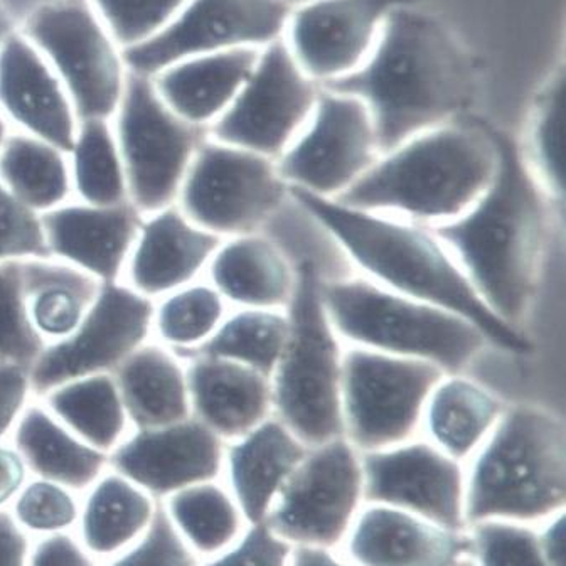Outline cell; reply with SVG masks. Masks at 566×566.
Segmentation results:
<instances>
[{"mask_svg":"<svg viewBox=\"0 0 566 566\" xmlns=\"http://www.w3.org/2000/svg\"><path fill=\"white\" fill-rule=\"evenodd\" d=\"M289 14L282 0H188L163 31L122 56L128 71L153 78L188 57L237 48L262 50L282 40Z\"/></svg>","mask_w":566,"mask_h":566,"instance_id":"9a60e30c","label":"cell"},{"mask_svg":"<svg viewBox=\"0 0 566 566\" xmlns=\"http://www.w3.org/2000/svg\"><path fill=\"white\" fill-rule=\"evenodd\" d=\"M291 333L272 375L273 417L307 447L344 437L340 382L346 344L334 329L323 301V279L302 262L287 307Z\"/></svg>","mask_w":566,"mask_h":566,"instance_id":"52a82bcc","label":"cell"},{"mask_svg":"<svg viewBox=\"0 0 566 566\" xmlns=\"http://www.w3.org/2000/svg\"><path fill=\"white\" fill-rule=\"evenodd\" d=\"M221 238L174 205L142 220L122 282L150 301L205 279Z\"/></svg>","mask_w":566,"mask_h":566,"instance_id":"7402d4cb","label":"cell"},{"mask_svg":"<svg viewBox=\"0 0 566 566\" xmlns=\"http://www.w3.org/2000/svg\"><path fill=\"white\" fill-rule=\"evenodd\" d=\"M22 262L0 263V365L31 369L46 343L29 318Z\"/></svg>","mask_w":566,"mask_h":566,"instance_id":"ab89813d","label":"cell"},{"mask_svg":"<svg viewBox=\"0 0 566 566\" xmlns=\"http://www.w3.org/2000/svg\"><path fill=\"white\" fill-rule=\"evenodd\" d=\"M14 514L25 530L56 535L75 524L78 506L70 489L38 479L15 495Z\"/></svg>","mask_w":566,"mask_h":566,"instance_id":"7bdbcfd3","label":"cell"},{"mask_svg":"<svg viewBox=\"0 0 566 566\" xmlns=\"http://www.w3.org/2000/svg\"><path fill=\"white\" fill-rule=\"evenodd\" d=\"M227 442L195 417L159 429L132 430L108 465L156 497L214 482L224 469Z\"/></svg>","mask_w":566,"mask_h":566,"instance_id":"d6986e66","label":"cell"},{"mask_svg":"<svg viewBox=\"0 0 566 566\" xmlns=\"http://www.w3.org/2000/svg\"><path fill=\"white\" fill-rule=\"evenodd\" d=\"M11 442L28 471L70 491L93 488L108 468V453L83 442L38 398L19 418Z\"/></svg>","mask_w":566,"mask_h":566,"instance_id":"f546056e","label":"cell"},{"mask_svg":"<svg viewBox=\"0 0 566 566\" xmlns=\"http://www.w3.org/2000/svg\"><path fill=\"white\" fill-rule=\"evenodd\" d=\"M506 408L491 389L465 373H446L424 405L420 430L424 439L462 464L484 446Z\"/></svg>","mask_w":566,"mask_h":566,"instance_id":"83f0119b","label":"cell"},{"mask_svg":"<svg viewBox=\"0 0 566 566\" xmlns=\"http://www.w3.org/2000/svg\"><path fill=\"white\" fill-rule=\"evenodd\" d=\"M365 500L415 514L449 531L464 523L465 472L429 440L361 453Z\"/></svg>","mask_w":566,"mask_h":566,"instance_id":"e0dca14e","label":"cell"},{"mask_svg":"<svg viewBox=\"0 0 566 566\" xmlns=\"http://www.w3.org/2000/svg\"><path fill=\"white\" fill-rule=\"evenodd\" d=\"M170 520L182 538L202 555H217L240 535V507L214 482L191 485L169 495Z\"/></svg>","mask_w":566,"mask_h":566,"instance_id":"74e56055","label":"cell"},{"mask_svg":"<svg viewBox=\"0 0 566 566\" xmlns=\"http://www.w3.org/2000/svg\"><path fill=\"white\" fill-rule=\"evenodd\" d=\"M71 432L111 455L132 432L114 375L73 379L38 398Z\"/></svg>","mask_w":566,"mask_h":566,"instance_id":"1f68e13d","label":"cell"},{"mask_svg":"<svg viewBox=\"0 0 566 566\" xmlns=\"http://www.w3.org/2000/svg\"><path fill=\"white\" fill-rule=\"evenodd\" d=\"M25 475H28V468L18 450L12 447V443L11 446L6 442L0 443V506L14 500L21 492Z\"/></svg>","mask_w":566,"mask_h":566,"instance_id":"681fc988","label":"cell"},{"mask_svg":"<svg viewBox=\"0 0 566 566\" xmlns=\"http://www.w3.org/2000/svg\"><path fill=\"white\" fill-rule=\"evenodd\" d=\"M205 279L233 308L285 311L294 297L297 269L259 231L221 241Z\"/></svg>","mask_w":566,"mask_h":566,"instance_id":"484cf974","label":"cell"},{"mask_svg":"<svg viewBox=\"0 0 566 566\" xmlns=\"http://www.w3.org/2000/svg\"><path fill=\"white\" fill-rule=\"evenodd\" d=\"M12 130H14V128H12V125L9 124V120L4 117V114L0 112V150H2V147H4L6 140H8V137L11 135Z\"/></svg>","mask_w":566,"mask_h":566,"instance_id":"11a10c76","label":"cell"},{"mask_svg":"<svg viewBox=\"0 0 566 566\" xmlns=\"http://www.w3.org/2000/svg\"><path fill=\"white\" fill-rule=\"evenodd\" d=\"M381 156L368 106L346 93L323 88L297 137L276 159L295 191L339 199Z\"/></svg>","mask_w":566,"mask_h":566,"instance_id":"4fadbf2b","label":"cell"},{"mask_svg":"<svg viewBox=\"0 0 566 566\" xmlns=\"http://www.w3.org/2000/svg\"><path fill=\"white\" fill-rule=\"evenodd\" d=\"M156 504L124 475H102L82 516L83 542L95 555H114L147 530Z\"/></svg>","mask_w":566,"mask_h":566,"instance_id":"836d02e7","label":"cell"},{"mask_svg":"<svg viewBox=\"0 0 566 566\" xmlns=\"http://www.w3.org/2000/svg\"><path fill=\"white\" fill-rule=\"evenodd\" d=\"M291 196L276 160L206 138L199 146L176 205L221 240L259 233Z\"/></svg>","mask_w":566,"mask_h":566,"instance_id":"8fae6325","label":"cell"},{"mask_svg":"<svg viewBox=\"0 0 566 566\" xmlns=\"http://www.w3.org/2000/svg\"><path fill=\"white\" fill-rule=\"evenodd\" d=\"M132 430L159 429L191 418L185 359L150 339L114 373Z\"/></svg>","mask_w":566,"mask_h":566,"instance_id":"f1b7e54d","label":"cell"},{"mask_svg":"<svg viewBox=\"0 0 566 566\" xmlns=\"http://www.w3.org/2000/svg\"><path fill=\"white\" fill-rule=\"evenodd\" d=\"M478 566H549L539 536L513 521H484L474 524Z\"/></svg>","mask_w":566,"mask_h":566,"instance_id":"b9f144b4","label":"cell"},{"mask_svg":"<svg viewBox=\"0 0 566 566\" xmlns=\"http://www.w3.org/2000/svg\"><path fill=\"white\" fill-rule=\"evenodd\" d=\"M0 182L40 214L75 199L70 154L24 132L12 130L0 150Z\"/></svg>","mask_w":566,"mask_h":566,"instance_id":"d6a6232c","label":"cell"},{"mask_svg":"<svg viewBox=\"0 0 566 566\" xmlns=\"http://www.w3.org/2000/svg\"><path fill=\"white\" fill-rule=\"evenodd\" d=\"M111 566H196V558L166 507L156 504L144 538Z\"/></svg>","mask_w":566,"mask_h":566,"instance_id":"f6af8a7d","label":"cell"},{"mask_svg":"<svg viewBox=\"0 0 566 566\" xmlns=\"http://www.w3.org/2000/svg\"><path fill=\"white\" fill-rule=\"evenodd\" d=\"M154 307L156 302L124 282L102 283L78 329L48 344L32 365L34 398L73 379L114 375L130 354L153 339Z\"/></svg>","mask_w":566,"mask_h":566,"instance_id":"2e32d148","label":"cell"},{"mask_svg":"<svg viewBox=\"0 0 566 566\" xmlns=\"http://www.w3.org/2000/svg\"><path fill=\"white\" fill-rule=\"evenodd\" d=\"M321 92L283 38L273 41L208 137L276 160L307 124Z\"/></svg>","mask_w":566,"mask_h":566,"instance_id":"5bb4252c","label":"cell"},{"mask_svg":"<svg viewBox=\"0 0 566 566\" xmlns=\"http://www.w3.org/2000/svg\"><path fill=\"white\" fill-rule=\"evenodd\" d=\"M191 415L224 442L273 417L272 378L212 356H186Z\"/></svg>","mask_w":566,"mask_h":566,"instance_id":"603a6c76","label":"cell"},{"mask_svg":"<svg viewBox=\"0 0 566 566\" xmlns=\"http://www.w3.org/2000/svg\"><path fill=\"white\" fill-rule=\"evenodd\" d=\"M128 199L142 217L177 202L189 166L208 130L170 111L150 76L128 71L114 120Z\"/></svg>","mask_w":566,"mask_h":566,"instance_id":"ba28073f","label":"cell"},{"mask_svg":"<svg viewBox=\"0 0 566 566\" xmlns=\"http://www.w3.org/2000/svg\"><path fill=\"white\" fill-rule=\"evenodd\" d=\"M256 48H237L188 57L153 76L170 111L208 130L230 108L259 61Z\"/></svg>","mask_w":566,"mask_h":566,"instance_id":"4316f807","label":"cell"},{"mask_svg":"<svg viewBox=\"0 0 566 566\" xmlns=\"http://www.w3.org/2000/svg\"><path fill=\"white\" fill-rule=\"evenodd\" d=\"M307 452L308 447L276 417L227 443L224 468L248 523H265L283 485Z\"/></svg>","mask_w":566,"mask_h":566,"instance_id":"cb8c5ba5","label":"cell"},{"mask_svg":"<svg viewBox=\"0 0 566 566\" xmlns=\"http://www.w3.org/2000/svg\"><path fill=\"white\" fill-rule=\"evenodd\" d=\"M287 308H231L217 334L186 356H212L256 369L272 378L287 346Z\"/></svg>","mask_w":566,"mask_h":566,"instance_id":"e575fe53","label":"cell"},{"mask_svg":"<svg viewBox=\"0 0 566 566\" xmlns=\"http://www.w3.org/2000/svg\"><path fill=\"white\" fill-rule=\"evenodd\" d=\"M453 566H478L475 563L469 562V559H459Z\"/></svg>","mask_w":566,"mask_h":566,"instance_id":"9f6ffc18","label":"cell"},{"mask_svg":"<svg viewBox=\"0 0 566 566\" xmlns=\"http://www.w3.org/2000/svg\"><path fill=\"white\" fill-rule=\"evenodd\" d=\"M22 275L29 318L46 346L78 329L102 285L88 273L54 259L24 260Z\"/></svg>","mask_w":566,"mask_h":566,"instance_id":"4dcf8cb0","label":"cell"},{"mask_svg":"<svg viewBox=\"0 0 566 566\" xmlns=\"http://www.w3.org/2000/svg\"><path fill=\"white\" fill-rule=\"evenodd\" d=\"M443 375L430 363L346 346L340 382L344 437L361 453L415 439L424 405Z\"/></svg>","mask_w":566,"mask_h":566,"instance_id":"9c48e42d","label":"cell"},{"mask_svg":"<svg viewBox=\"0 0 566 566\" xmlns=\"http://www.w3.org/2000/svg\"><path fill=\"white\" fill-rule=\"evenodd\" d=\"M539 536L543 555L549 566H565V523L563 514L559 513Z\"/></svg>","mask_w":566,"mask_h":566,"instance_id":"816d5d0a","label":"cell"},{"mask_svg":"<svg viewBox=\"0 0 566 566\" xmlns=\"http://www.w3.org/2000/svg\"><path fill=\"white\" fill-rule=\"evenodd\" d=\"M347 549L359 566H453L462 543L457 531L373 504L354 520Z\"/></svg>","mask_w":566,"mask_h":566,"instance_id":"d4e9b609","label":"cell"},{"mask_svg":"<svg viewBox=\"0 0 566 566\" xmlns=\"http://www.w3.org/2000/svg\"><path fill=\"white\" fill-rule=\"evenodd\" d=\"M495 140L500 163L484 195L462 217L432 230L482 301L521 329L538 285L549 199L531 176L520 147L500 132Z\"/></svg>","mask_w":566,"mask_h":566,"instance_id":"3957f363","label":"cell"},{"mask_svg":"<svg viewBox=\"0 0 566 566\" xmlns=\"http://www.w3.org/2000/svg\"><path fill=\"white\" fill-rule=\"evenodd\" d=\"M361 500V452L340 437L308 447L265 523L291 545L329 549L346 538Z\"/></svg>","mask_w":566,"mask_h":566,"instance_id":"7c38bea8","label":"cell"},{"mask_svg":"<svg viewBox=\"0 0 566 566\" xmlns=\"http://www.w3.org/2000/svg\"><path fill=\"white\" fill-rule=\"evenodd\" d=\"M34 400L31 369L0 365V443L11 439L19 418Z\"/></svg>","mask_w":566,"mask_h":566,"instance_id":"7dc6e473","label":"cell"},{"mask_svg":"<svg viewBox=\"0 0 566 566\" xmlns=\"http://www.w3.org/2000/svg\"><path fill=\"white\" fill-rule=\"evenodd\" d=\"M292 545L266 523L252 524L243 538L206 566H291Z\"/></svg>","mask_w":566,"mask_h":566,"instance_id":"bcb514c9","label":"cell"},{"mask_svg":"<svg viewBox=\"0 0 566 566\" xmlns=\"http://www.w3.org/2000/svg\"><path fill=\"white\" fill-rule=\"evenodd\" d=\"M291 566H349L331 555L329 549L297 546L292 553Z\"/></svg>","mask_w":566,"mask_h":566,"instance_id":"f5cc1de1","label":"cell"},{"mask_svg":"<svg viewBox=\"0 0 566 566\" xmlns=\"http://www.w3.org/2000/svg\"><path fill=\"white\" fill-rule=\"evenodd\" d=\"M323 301L346 346L430 363L443 373H464L491 346L468 318L365 276L323 280Z\"/></svg>","mask_w":566,"mask_h":566,"instance_id":"8992f818","label":"cell"},{"mask_svg":"<svg viewBox=\"0 0 566 566\" xmlns=\"http://www.w3.org/2000/svg\"><path fill=\"white\" fill-rule=\"evenodd\" d=\"M29 566H95V563L75 539L56 533L38 543Z\"/></svg>","mask_w":566,"mask_h":566,"instance_id":"c3c4849f","label":"cell"},{"mask_svg":"<svg viewBox=\"0 0 566 566\" xmlns=\"http://www.w3.org/2000/svg\"><path fill=\"white\" fill-rule=\"evenodd\" d=\"M478 64L455 35L417 6L397 9L368 60L324 86L368 106L381 154L459 120L471 105Z\"/></svg>","mask_w":566,"mask_h":566,"instance_id":"6da1fadb","label":"cell"},{"mask_svg":"<svg viewBox=\"0 0 566 566\" xmlns=\"http://www.w3.org/2000/svg\"><path fill=\"white\" fill-rule=\"evenodd\" d=\"M70 164L73 192L78 201L95 206L130 202L124 160L112 120L80 122Z\"/></svg>","mask_w":566,"mask_h":566,"instance_id":"8d00e7d4","label":"cell"},{"mask_svg":"<svg viewBox=\"0 0 566 566\" xmlns=\"http://www.w3.org/2000/svg\"><path fill=\"white\" fill-rule=\"evenodd\" d=\"M420 0H312L291 11L283 41L302 70L327 86L358 70L397 9Z\"/></svg>","mask_w":566,"mask_h":566,"instance_id":"ac0fdd59","label":"cell"},{"mask_svg":"<svg viewBox=\"0 0 566 566\" xmlns=\"http://www.w3.org/2000/svg\"><path fill=\"white\" fill-rule=\"evenodd\" d=\"M28 536L11 514L0 511V566H25Z\"/></svg>","mask_w":566,"mask_h":566,"instance_id":"f907efd6","label":"cell"},{"mask_svg":"<svg viewBox=\"0 0 566 566\" xmlns=\"http://www.w3.org/2000/svg\"><path fill=\"white\" fill-rule=\"evenodd\" d=\"M497 163L495 130L459 118L381 154L337 201L437 228L484 195Z\"/></svg>","mask_w":566,"mask_h":566,"instance_id":"277c9868","label":"cell"},{"mask_svg":"<svg viewBox=\"0 0 566 566\" xmlns=\"http://www.w3.org/2000/svg\"><path fill=\"white\" fill-rule=\"evenodd\" d=\"M0 112L14 130L34 135L70 154L78 117L46 57L22 32L0 44Z\"/></svg>","mask_w":566,"mask_h":566,"instance_id":"ffe728a7","label":"cell"},{"mask_svg":"<svg viewBox=\"0 0 566 566\" xmlns=\"http://www.w3.org/2000/svg\"><path fill=\"white\" fill-rule=\"evenodd\" d=\"M291 196L334 238L365 279L468 318L491 346L517 354L533 349L524 331L504 323L482 301L432 228L295 189Z\"/></svg>","mask_w":566,"mask_h":566,"instance_id":"7a4b0ae2","label":"cell"},{"mask_svg":"<svg viewBox=\"0 0 566 566\" xmlns=\"http://www.w3.org/2000/svg\"><path fill=\"white\" fill-rule=\"evenodd\" d=\"M41 218L51 259L102 283L122 282L144 220L130 202L95 206L73 199Z\"/></svg>","mask_w":566,"mask_h":566,"instance_id":"44dd1931","label":"cell"},{"mask_svg":"<svg viewBox=\"0 0 566 566\" xmlns=\"http://www.w3.org/2000/svg\"><path fill=\"white\" fill-rule=\"evenodd\" d=\"M12 32H14V29H12L11 18H9L4 6L0 4V44L4 43Z\"/></svg>","mask_w":566,"mask_h":566,"instance_id":"db71d44e","label":"cell"},{"mask_svg":"<svg viewBox=\"0 0 566 566\" xmlns=\"http://www.w3.org/2000/svg\"><path fill=\"white\" fill-rule=\"evenodd\" d=\"M231 308L208 280H196L156 301L153 339L179 356L192 353L217 334Z\"/></svg>","mask_w":566,"mask_h":566,"instance_id":"d590c367","label":"cell"},{"mask_svg":"<svg viewBox=\"0 0 566 566\" xmlns=\"http://www.w3.org/2000/svg\"><path fill=\"white\" fill-rule=\"evenodd\" d=\"M471 460L465 478L469 523L538 521L565 507V424L552 411L507 407Z\"/></svg>","mask_w":566,"mask_h":566,"instance_id":"5b68a950","label":"cell"},{"mask_svg":"<svg viewBox=\"0 0 566 566\" xmlns=\"http://www.w3.org/2000/svg\"><path fill=\"white\" fill-rule=\"evenodd\" d=\"M51 259L40 212L0 182V263Z\"/></svg>","mask_w":566,"mask_h":566,"instance_id":"ee69618b","label":"cell"},{"mask_svg":"<svg viewBox=\"0 0 566 566\" xmlns=\"http://www.w3.org/2000/svg\"><path fill=\"white\" fill-rule=\"evenodd\" d=\"M22 34L46 57L78 122L114 120L127 66L88 0H57L32 12Z\"/></svg>","mask_w":566,"mask_h":566,"instance_id":"30bf717a","label":"cell"},{"mask_svg":"<svg viewBox=\"0 0 566 566\" xmlns=\"http://www.w3.org/2000/svg\"><path fill=\"white\" fill-rule=\"evenodd\" d=\"M563 73L553 75L536 99L527 124L526 142L520 147L521 157L549 201L562 199L563 181L559 169L562 147Z\"/></svg>","mask_w":566,"mask_h":566,"instance_id":"f35d334b","label":"cell"},{"mask_svg":"<svg viewBox=\"0 0 566 566\" xmlns=\"http://www.w3.org/2000/svg\"><path fill=\"white\" fill-rule=\"evenodd\" d=\"M122 50L138 46L163 31L188 0H90Z\"/></svg>","mask_w":566,"mask_h":566,"instance_id":"60d3db41","label":"cell"}]
</instances>
